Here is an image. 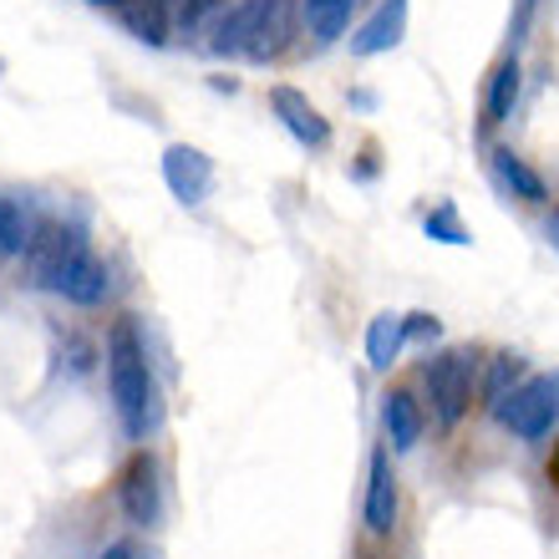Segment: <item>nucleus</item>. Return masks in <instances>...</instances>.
Segmentation results:
<instances>
[{"label": "nucleus", "mask_w": 559, "mask_h": 559, "mask_svg": "<svg viewBox=\"0 0 559 559\" xmlns=\"http://www.w3.org/2000/svg\"><path fill=\"white\" fill-rule=\"evenodd\" d=\"M519 382H524V361H519L514 352H493V356H488L484 386H478V397H484L488 413H493V407H499V402L509 397V392H514Z\"/></svg>", "instance_id": "19"}, {"label": "nucleus", "mask_w": 559, "mask_h": 559, "mask_svg": "<svg viewBox=\"0 0 559 559\" xmlns=\"http://www.w3.org/2000/svg\"><path fill=\"white\" fill-rule=\"evenodd\" d=\"M295 36V0H245V57L270 61Z\"/></svg>", "instance_id": "4"}, {"label": "nucleus", "mask_w": 559, "mask_h": 559, "mask_svg": "<svg viewBox=\"0 0 559 559\" xmlns=\"http://www.w3.org/2000/svg\"><path fill=\"white\" fill-rule=\"evenodd\" d=\"M57 295L72 300V306H103L107 300V265L92 254V245H82V250L72 254V265L61 270Z\"/></svg>", "instance_id": "9"}, {"label": "nucleus", "mask_w": 559, "mask_h": 559, "mask_svg": "<svg viewBox=\"0 0 559 559\" xmlns=\"http://www.w3.org/2000/svg\"><path fill=\"white\" fill-rule=\"evenodd\" d=\"M371 534H392L397 530V478H392V453L377 448L371 453V478H367V503H361Z\"/></svg>", "instance_id": "8"}, {"label": "nucleus", "mask_w": 559, "mask_h": 559, "mask_svg": "<svg viewBox=\"0 0 559 559\" xmlns=\"http://www.w3.org/2000/svg\"><path fill=\"white\" fill-rule=\"evenodd\" d=\"M545 235H549V245H555V250H559V209H555V214H549V219H545Z\"/></svg>", "instance_id": "24"}, {"label": "nucleus", "mask_w": 559, "mask_h": 559, "mask_svg": "<svg viewBox=\"0 0 559 559\" xmlns=\"http://www.w3.org/2000/svg\"><path fill=\"white\" fill-rule=\"evenodd\" d=\"M82 245H87V239L76 235V229H67V224H41L36 239H31V250H26V285L57 290L61 270L72 265V254L82 250Z\"/></svg>", "instance_id": "5"}, {"label": "nucleus", "mask_w": 559, "mask_h": 559, "mask_svg": "<svg viewBox=\"0 0 559 559\" xmlns=\"http://www.w3.org/2000/svg\"><path fill=\"white\" fill-rule=\"evenodd\" d=\"M103 559H143V549H138L133 539H118V545H107Z\"/></svg>", "instance_id": "23"}, {"label": "nucleus", "mask_w": 559, "mask_h": 559, "mask_svg": "<svg viewBox=\"0 0 559 559\" xmlns=\"http://www.w3.org/2000/svg\"><path fill=\"white\" fill-rule=\"evenodd\" d=\"M31 239H36V229H31L26 209L15 204V199H0V254L11 260V254H26Z\"/></svg>", "instance_id": "20"}, {"label": "nucleus", "mask_w": 559, "mask_h": 559, "mask_svg": "<svg viewBox=\"0 0 559 559\" xmlns=\"http://www.w3.org/2000/svg\"><path fill=\"white\" fill-rule=\"evenodd\" d=\"M519 107V61L503 57L493 72H488V87H484V118L488 122H509Z\"/></svg>", "instance_id": "14"}, {"label": "nucleus", "mask_w": 559, "mask_h": 559, "mask_svg": "<svg viewBox=\"0 0 559 559\" xmlns=\"http://www.w3.org/2000/svg\"><path fill=\"white\" fill-rule=\"evenodd\" d=\"M219 15H224V0H168V31L183 36V41L209 36Z\"/></svg>", "instance_id": "17"}, {"label": "nucleus", "mask_w": 559, "mask_h": 559, "mask_svg": "<svg viewBox=\"0 0 559 559\" xmlns=\"http://www.w3.org/2000/svg\"><path fill=\"white\" fill-rule=\"evenodd\" d=\"M118 503L122 514H128V524H138V530H147V524H158V463L147 453H133L128 463H122L118 473Z\"/></svg>", "instance_id": "6"}, {"label": "nucleus", "mask_w": 559, "mask_h": 559, "mask_svg": "<svg viewBox=\"0 0 559 559\" xmlns=\"http://www.w3.org/2000/svg\"><path fill=\"white\" fill-rule=\"evenodd\" d=\"M493 174H499L503 189L514 193V199H524V204H545V199H549L545 178L534 174V168L519 158L514 147H493Z\"/></svg>", "instance_id": "13"}, {"label": "nucleus", "mask_w": 559, "mask_h": 559, "mask_svg": "<svg viewBox=\"0 0 559 559\" xmlns=\"http://www.w3.org/2000/svg\"><path fill=\"white\" fill-rule=\"evenodd\" d=\"M270 107H275V118L290 128L295 143H306V147H325V143H331V122H325L295 87H275V92H270Z\"/></svg>", "instance_id": "10"}, {"label": "nucleus", "mask_w": 559, "mask_h": 559, "mask_svg": "<svg viewBox=\"0 0 559 559\" xmlns=\"http://www.w3.org/2000/svg\"><path fill=\"white\" fill-rule=\"evenodd\" d=\"M382 427H386V438H392L397 453L417 448V438H423V407H417L413 392H402V386L386 392L382 397Z\"/></svg>", "instance_id": "12"}, {"label": "nucleus", "mask_w": 559, "mask_h": 559, "mask_svg": "<svg viewBox=\"0 0 559 559\" xmlns=\"http://www.w3.org/2000/svg\"><path fill=\"white\" fill-rule=\"evenodd\" d=\"M402 31H407V0H382L377 15H371L367 26L352 36V51L356 57H377V51H392L402 41Z\"/></svg>", "instance_id": "11"}, {"label": "nucleus", "mask_w": 559, "mask_h": 559, "mask_svg": "<svg viewBox=\"0 0 559 559\" xmlns=\"http://www.w3.org/2000/svg\"><path fill=\"white\" fill-rule=\"evenodd\" d=\"M352 5L356 0H300V21L310 26L316 41L331 46L336 36H346V26H352Z\"/></svg>", "instance_id": "15"}, {"label": "nucleus", "mask_w": 559, "mask_h": 559, "mask_svg": "<svg viewBox=\"0 0 559 559\" xmlns=\"http://www.w3.org/2000/svg\"><path fill=\"white\" fill-rule=\"evenodd\" d=\"M493 417H499L514 438L539 442L545 432H555V423H559V377H524V382L493 407Z\"/></svg>", "instance_id": "3"}, {"label": "nucleus", "mask_w": 559, "mask_h": 559, "mask_svg": "<svg viewBox=\"0 0 559 559\" xmlns=\"http://www.w3.org/2000/svg\"><path fill=\"white\" fill-rule=\"evenodd\" d=\"M427 235H432V239H442V245H468V229L457 224L453 204H438V209H432V214H427Z\"/></svg>", "instance_id": "21"}, {"label": "nucleus", "mask_w": 559, "mask_h": 559, "mask_svg": "<svg viewBox=\"0 0 559 559\" xmlns=\"http://www.w3.org/2000/svg\"><path fill=\"white\" fill-rule=\"evenodd\" d=\"M97 5H112V11H122V5H128V0H97Z\"/></svg>", "instance_id": "26"}, {"label": "nucleus", "mask_w": 559, "mask_h": 559, "mask_svg": "<svg viewBox=\"0 0 559 559\" xmlns=\"http://www.w3.org/2000/svg\"><path fill=\"white\" fill-rule=\"evenodd\" d=\"M163 178H168V189H174L178 204H199L209 193V183H214V163H209L199 147L174 143L163 153Z\"/></svg>", "instance_id": "7"}, {"label": "nucleus", "mask_w": 559, "mask_h": 559, "mask_svg": "<svg viewBox=\"0 0 559 559\" xmlns=\"http://www.w3.org/2000/svg\"><path fill=\"white\" fill-rule=\"evenodd\" d=\"M402 325H407V341L438 336V316H427V310H417V316H402Z\"/></svg>", "instance_id": "22"}, {"label": "nucleus", "mask_w": 559, "mask_h": 559, "mask_svg": "<svg viewBox=\"0 0 559 559\" xmlns=\"http://www.w3.org/2000/svg\"><path fill=\"white\" fill-rule=\"evenodd\" d=\"M549 478H555V488H559V453L549 457Z\"/></svg>", "instance_id": "25"}, {"label": "nucleus", "mask_w": 559, "mask_h": 559, "mask_svg": "<svg viewBox=\"0 0 559 559\" xmlns=\"http://www.w3.org/2000/svg\"><path fill=\"white\" fill-rule=\"evenodd\" d=\"M423 386L427 402H432V417L442 427H457L473 407V386H478V356L468 346H453V352H438L423 361Z\"/></svg>", "instance_id": "2"}, {"label": "nucleus", "mask_w": 559, "mask_h": 559, "mask_svg": "<svg viewBox=\"0 0 559 559\" xmlns=\"http://www.w3.org/2000/svg\"><path fill=\"white\" fill-rule=\"evenodd\" d=\"M118 15H122V26L133 31L138 41H147V46L168 41V0H128Z\"/></svg>", "instance_id": "18"}, {"label": "nucleus", "mask_w": 559, "mask_h": 559, "mask_svg": "<svg viewBox=\"0 0 559 559\" xmlns=\"http://www.w3.org/2000/svg\"><path fill=\"white\" fill-rule=\"evenodd\" d=\"M107 382H112V402L128 438H147V427L158 423V407H153L158 392H153V371H147V352L133 321H118L107 336Z\"/></svg>", "instance_id": "1"}, {"label": "nucleus", "mask_w": 559, "mask_h": 559, "mask_svg": "<svg viewBox=\"0 0 559 559\" xmlns=\"http://www.w3.org/2000/svg\"><path fill=\"white\" fill-rule=\"evenodd\" d=\"M402 346H407V325H402V316L382 310V316L367 325V361H371V371H386V367H392Z\"/></svg>", "instance_id": "16"}]
</instances>
